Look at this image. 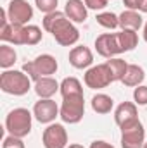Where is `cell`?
<instances>
[{
  "mask_svg": "<svg viewBox=\"0 0 147 148\" xmlns=\"http://www.w3.org/2000/svg\"><path fill=\"white\" fill-rule=\"evenodd\" d=\"M30 88H31V77L24 71L5 69L0 74V90L3 93L14 95V97H23L30 91Z\"/></svg>",
  "mask_w": 147,
  "mask_h": 148,
  "instance_id": "cell-1",
  "label": "cell"
},
{
  "mask_svg": "<svg viewBox=\"0 0 147 148\" xmlns=\"http://www.w3.org/2000/svg\"><path fill=\"white\" fill-rule=\"evenodd\" d=\"M31 121H33V114L28 109H23V107L14 109L5 117V129L12 136L24 138L31 133Z\"/></svg>",
  "mask_w": 147,
  "mask_h": 148,
  "instance_id": "cell-2",
  "label": "cell"
},
{
  "mask_svg": "<svg viewBox=\"0 0 147 148\" xmlns=\"http://www.w3.org/2000/svg\"><path fill=\"white\" fill-rule=\"evenodd\" d=\"M119 129H121V148H144L146 129L139 117L121 124Z\"/></svg>",
  "mask_w": 147,
  "mask_h": 148,
  "instance_id": "cell-3",
  "label": "cell"
},
{
  "mask_svg": "<svg viewBox=\"0 0 147 148\" xmlns=\"http://www.w3.org/2000/svg\"><path fill=\"white\" fill-rule=\"evenodd\" d=\"M57 67H59V64H57L55 57H52L49 53H42L35 60L26 62L23 66V71L31 77V81H38L40 77H47V76L55 74Z\"/></svg>",
  "mask_w": 147,
  "mask_h": 148,
  "instance_id": "cell-4",
  "label": "cell"
},
{
  "mask_svg": "<svg viewBox=\"0 0 147 148\" xmlns=\"http://www.w3.org/2000/svg\"><path fill=\"white\" fill-rule=\"evenodd\" d=\"M85 115V98L83 95H73V97H64L61 103L59 117L66 124H78Z\"/></svg>",
  "mask_w": 147,
  "mask_h": 148,
  "instance_id": "cell-5",
  "label": "cell"
},
{
  "mask_svg": "<svg viewBox=\"0 0 147 148\" xmlns=\"http://www.w3.org/2000/svg\"><path fill=\"white\" fill-rule=\"evenodd\" d=\"M50 33H52L54 40L59 45H62V47H71V45H74L80 40V31L73 24V21L68 19V16H62L54 24V28L50 29Z\"/></svg>",
  "mask_w": 147,
  "mask_h": 148,
  "instance_id": "cell-6",
  "label": "cell"
},
{
  "mask_svg": "<svg viewBox=\"0 0 147 148\" xmlns=\"http://www.w3.org/2000/svg\"><path fill=\"white\" fill-rule=\"evenodd\" d=\"M83 81L92 90H102V88L109 86L112 83V76H111L107 64L104 62V64H97V66L88 67L85 76H83Z\"/></svg>",
  "mask_w": 147,
  "mask_h": 148,
  "instance_id": "cell-7",
  "label": "cell"
},
{
  "mask_svg": "<svg viewBox=\"0 0 147 148\" xmlns=\"http://www.w3.org/2000/svg\"><path fill=\"white\" fill-rule=\"evenodd\" d=\"M7 16L10 24L26 26L30 19H33V7L26 0H10L7 7Z\"/></svg>",
  "mask_w": 147,
  "mask_h": 148,
  "instance_id": "cell-8",
  "label": "cell"
},
{
  "mask_svg": "<svg viewBox=\"0 0 147 148\" xmlns=\"http://www.w3.org/2000/svg\"><path fill=\"white\" fill-rule=\"evenodd\" d=\"M42 143L45 148H66L68 147V133L62 124L52 122L45 127Z\"/></svg>",
  "mask_w": 147,
  "mask_h": 148,
  "instance_id": "cell-9",
  "label": "cell"
},
{
  "mask_svg": "<svg viewBox=\"0 0 147 148\" xmlns=\"http://www.w3.org/2000/svg\"><path fill=\"white\" fill-rule=\"evenodd\" d=\"M61 107L52 98H40L33 107V117L42 124H52L59 115Z\"/></svg>",
  "mask_w": 147,
  "mask_h": 148,
  "instance_id": "cell-10",
  "label": "cell"
},
{
  "mask_svg": "<svg viewBox=\"0 0 147 148\" xmlns=\"http://www.w3.org/2000/svg\"><path fill=\"white\" fill-rule=\"evenodd\" d=\"M95 50L99 55L106 57V59H112L119 53H123L121 47H119V40H118V33H102L101 36L95 40Z\"/></svg>",
  "mask_w": 147,
  "mask_h": 148,
  "instance_id": "cell-11",
  "label": "cell"
},
{
  "mask_svg": "<svg viewBox=\"0 0 147 148\" xmlns=\"http://www.w3.org/2000/svg\"><path fill=\"white\" fill-rule=\"evenodd\" d=\"M69 64L74 69H88L94 64V53L88 47H74L69 52Z\"/></svg>",
  "mask_w": 147,
  "mask_h": 148,
  "instance_id": "cell-12",
  "label": "cell"
},
{
  "mask_svg": "<svg viewBox=\"0 0 147 148\" xmlns=\"http://www.w3.org/2000/svg\"><path fill=\"white\" fill-rule=\"evenodd\" d=\"M64 14L73 23H85L88 17V9L83 0H68L64 7Z\"/></svg>",
  "mask_w": 147,
  "mask_h": 148,
  "instance_id": "cell-13",
  "label": "cell"
},
{
  "mask_svg": "<svg viewBox=\"0 0 147 148\" xmlns=\"http://www.w3.org/2000/svg\"><path fill=\"white\" fill-rule=\"evenodd\" d=\"M0 40L3 43L24 45V26L21 24H7L0 29Z\"/></svg>",
  "mask_w": 147,
  "mask_h": 148,
  "instance_id": "cell-14",
  "label": "cell"
},
{
  "mask_svg": "<svg viewBox=\"0 0 147 148\" xmlns=\"http://www.w3.org/2000/svg\"><path fill=\"white\" fill-rule=\"evenodd\" d=\"M59 90H61V84L52 76L40 77L38 81H35V93L38 95V98H52Z\"/></svg>",
  "mask_w": 147,
  "mask_h": 148,
  "instance_id": "cell-15",
  "label": "cell"
},
{
  "mask_svg": "<svg viewBox=\"0 0 147 148\" xmlns=\"http://www.w3.org/2000/svg\"><path fill=\"white\" fill-rule=\"evenodd\" d=\"M144 26V19L142 16L139 14V10H123L119 14V28L121 29H133V31H139L140 28Z\"/></svg>",
  "mask_w": 147,
  "mask_h": 148,
  "instance_id": "cell-16",
  "label": "cell"
},
{
  "mask_svg": "<svg viewBox=\"0 0 147 148\" xmlns=\"http://www.w3.org/2000/svg\"><path fill=\"white\" fill-rule=\"evenodd\" d=\"M139 117V112H137V103H132V102H123L116 107L114 110V121L118 126L132 121V119H137Z\"/></svg>",
  "mask_w": 147,
  "mask_h": 148,
  "instance_id": "cell-17",
  "label": "cell"
},
{
  "mask_svg": "<svg viewBox=\"0 0 147 148\" xmlns=\"http://www.w3.org/2000/svg\"><path fill=\"white\" fill-rule=\"evenodd\" d=\"M144 79H146V73H144V69H142L140 66H137V64H128V69H126V73L123 76L121 83H123L125 86L137 88V86L142 84Z\"/></svg>",
  "mask_w": 147,
  "mask_h": 148,
  "instance_id": "cell-18",
  "label": "cell"
},
{
  "mask_svg": "<svg viewBox=\"0 0 147 148\" xmlns=\"http://www.w3.org/2000/svg\"><path fill=\"white\" fill-rule=\"evenodd\" d=\"M90 103H92V110L97 112V114H109L112 110V107H114V100L111 98L109 95H106V93L94 95Z\"/></svg>",
  "mask_w": 147,
  "mask_h": 148,
  "instance_id": "cell-19",
  "label": "cell"
},
{
  "mask_svg": "<svg viewBox=\"0 0 147 148\" xmlns=\"http://www.w3.org/2000/svg\"><path fill=\"white\" fill-rule=\"evenodd\" d=\"M118 40H119V47L123 52H132L139 45V35L133 29H121L118 33Z\"/></svg>",
  "mask_w": 147,
  "mask_h": 148,
  "instance_id": "cell-20",
  "label": "cell"
},
{
  "mask_svg": "<svg viewBox=\"0 0 147 148\" xmlns=\"http://www.w3.org/2000/svg\"><path fill=\"white\" fill-rule=\"evenodd\" d=\"M59 91H61L62 98L64 97H73V95H83L81 83L76 77H64L61 81V90Z\"/></svg>",
  "mask_w": 147,
  "mask_h": 148,
  "instance_id": "cell-21",
  "label": "cell"
},
{
  "mask_svg": "<svg viewBox=\"0 0 147 148\" xmlns=\"http://www.w3.org/2000/svg\"><path fill=\"white\" fill-rule=\"evenodd\" d=\"M106 64H107V67H109V71H111L112 83H114V81H121L123 76H125V73H126V69H128L126 60H123V59H119V57H112V59H109Z\"/></svg>",
  "mask_w": 147,
  "mask_h": 148,
  "instance_id": "cell-22",
  "label": "cell"
},
{
  "mask_svg": "<svg viewBox=\"0 0 147 148\" xmlns=\"http://www.w3.org/2000/svg\"><path fill=\"white\" fill-rule=\"evenodd\" d=\"M16 59H17V53H16V50L12 47H9L5 43L0 45V67L9 69L10 66H14Z\"/></svg>",
  "mask_w": 147,
  "mask_h": 148,
  "instance_id": "cell-23",
  "label": "cell"
},
{
  "mask_svg": "<svg viewBox=\"0 0 147 148\" xmlns=\"http://www.w3.org/2000/svg\"><path fill=\"white\" fill-rule=\"evenodd\" d=\"M97 23L102 26V28H106V29H116L118 26H119V16H116V14H112V12H101V14H97Z\"/></svg>",
  "mask_w": 147,
  "mask_h": 148,
  "instance_id": "cell-24",
  "label": "cell"
},
{
  "mask_svg": "<svg viewBox=\"0 0 147 148\" xmlns=\"http://www.w3.org/2000/svg\"><path fill=\"white\" fill-rule=\"evenodd\" d=\"M42 29L35 24H26L24 26V45H37L42 41Z\"/></svg>",
  "mask_w": 147,
  "mask_h": 148,
  "instance_id": "cell-25",
  "label": "cell"
},
{
  "mask_svg": "<svg viewBox=\"0 0 147 148\" xmlns=\"http://www.w3.org/2000/svg\"><path fill=\"white\" fill-rule=\"evenodd\" d=\"M62 16H66V14H64V12H61V10H54V12L45 14V17H43V29L50 33V29L54 28V24H55Z\"/></svg>",
  "mask_w": 147,
  "mask_h": 148,
  "instance_id": "cell-26",
  "label": "cell"
},
{
  "mask_svg": "<svg viewBox=\"0 0 147 148\" xmlns=\"http://www.w3.org/2000/svg\"><path fill=\"white\" fill-rule=\"evenodd\" d=\"M57 3H59V0H35V5L38 7V10L43 12V14L57 10Z\"/></svg>",
  "mask_w": 147,
  "mask_h": 148,
  "instance_id": "cell-27",
  "label": "cell"
},
{
  "mask_svg": "<svg viewBox=\"0 0 147 148\" xmlns=\"http://www.w3.org/2000/svg\"><path fill=\"white\" fill-rule=\"evenodd\" d=\"M133 100L137 105H147V86L140 84L133 90Z\"/></svg>",
  "mask_w": 147,
  "mask_h": 148,
  "instance_id": "cell-28",
  "label": "cell"
},
{
  "mask_svg": "<svg viewBox=\"0 0 147 148\" xmlns=\"http://www.w3.org/2000/svg\"><path fill=\"white\" fill-rule=\"evenodd\" d=\"M2 148H24L23 138H17V136H12V134H9V136L3 140Z\"/></svg>",
  "mask_w": 147,
  "mask_h": 148,
  "instance_id": "cell-29",
  "label": "cell"
},
{
  "mask_svg": "<svg viewBox=\"0 0 147 148\" xmlns=\"http://www.w3.org/2000/svg\"><path fill=\"white\" fill-rule=\"evenodd\" d=\"M87 9H92V10H102L107 7V2L109 0H83Z\"/></svg>",
  "mask_w": 147,
  "mask_h": 148,
  "instance_id": "cell-30",
  "label": "cell"
},
{
  "mask_svg": "<svg viewBox=\"0 0 147 148\" xmlns=\"http://www.w3.org/2000/svg\"><path fill=\"white\" fill-rule=\"evenodd\" d=\"M125 7L130 9V10H139L140 5H142V0H123Z\"/></svg>",
  "mask_w": 147,
  "mask_h": 148,
  "instance_id": "cell-31",
  "label": "cell"
},
{
  "mask_svg": "<svg viewBox=\"0 0 147 148\" xmlns=\"http://www.w3.org/2000/svg\"><path fill=\"white\" fill-rule=\"evenodd\" d=\"M90 148H114L111 143H107V141H94L92 145H90Z\"/></svg>",
  "mask_w": 147,
  "mask_h": 148,
  "instance_id": "cell-32",
  "label": "cell"
},
{
  "mask_svg": "<svg viewBox=\"0 0 147 148\" xmlns=\"http://www.w3.org/2000/svg\"><path fill=\"white\" fill-rule=\"evenodd\" d=\"M139 10L147 14V0H142V5H140V9H139Z\"/></svg>",
  "mask_w": 147,
  "mask_h": 148,
  "instance_id": "cell-33",
  "label": "cell"
},
{
  "mask_svg": "<svg viewBox=\"0 0 147 148\" xmlns=\"http://www.w3.org/2000/svg\"><path fill=\"white\" fill-rule=\"evenodd\" d=\"M66 148H85V147L80 145V143H73V145H69V147H66Z\"/></svg>",
  "mask_w": 147,
  "mask_h": 148,
  "instance_id": "cell-34",
  "label": "cell"
},
{
  "mask_svg": "<svg viewBox=\"0 0 147 148\" xmlns=\"http://www.w3.org/2000/svg\"><path fill=\"white\" fill-rule=\"evenodd\" d=\"M144 40H146V43H147V23L144 24Z\"/></svg>",
  "mask_w": 147,
  "mask_h": 148,
  "instance_id": "cell-35",
  "label": "cell"
},
{
  "mask_svg": "<svg viewBox=\"0 0 147 148\" xmlns=\"http://www.w3.org/2000/svg\"><path fill=\"white\" fill-rule=\"evenodd\" d=\"M144 148H147V141H146V145H144Z\"/></svg>",
  "mask_w": 147,
  "mask_h": 148,
  "instance_id": "cell-36",
  "label": "cell"
}]
</instances>
